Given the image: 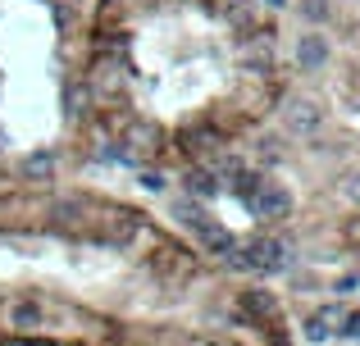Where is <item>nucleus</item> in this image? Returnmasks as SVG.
<instances>
[{"mask_svg": "<svg viewBox=\"0 0 360 346\" xmlns=\"http://www.w3.org/2000/svg\"><path fill=\"white\" fill-rule=\"evenodd\" d=\"M283 128L297 133V137H310L319 128V105H315V100H306V96H292L288 105H283Z\"/></svg>", "mask_w": 360, "mask_h": 346, "instance_id": "1", "label": "nucleus"}, {"mask_svg": "<svg viewBox=\"0 0 360 346\" xmlns=\"http://www.w3.org/2000/svg\"><path fill=\"white\" fill-rule=\"evenodd\" d=\"M242 265H246V269H260V274H274V269H283V246H278V241H269V237L246 241Z\"/></svg>", "mask_w": 360, "mask_h": 346, "instance_id": "2", "label": "nucleus"}, {"mask_svg": "<svg viewBox=\"0 0 360 346\" xmlns=\"http://www.w3.org/2000/svg\"><path fill=\"white\" fill-rule=\"evenodd\" d=\"M288 192H283V182H260V192L251 196V214H260V219H283L288 214Z\"/></svg>", "mask_w": 360, "mask_h": 346, "instance_id": "3", "label": "nucleus"}, {"mask_svg": "<svg viewBox=\"0 0 360 346\" xmlns=\"http://www.w3.org/2000/svg\"><path fill=\"white\" fill-rule=\"evenodd\" d=\"M324 60H328V36H319V32H306V36L297 41V64H301L306 73H315Z\"/></svg>", "mask_w": 360, "mask_h": 346, "instance_id": "4", "label": "nucleus"}, {"mask_svg": "<svg viewBox=\"0 0 360 346\" xmlns=\"http://www.w3.org/2000/svg\"><path fill=\"white\" fill-rule=\"evenodd\" d=\"M41 324V305H14V328H37Z\"/></svg>", "mask_w": 360, "mask_h": 346, "instance_id": "5", "label": "nucleus"}, {"mask_svg": "<svg viewBox=\"0 0 360 346\" xmlns=\"http://www.w3.org/2000/svg\"><path fill=\"white\" fill-rule=\"evenodd\" d=\"M187 187H192V196H214V192H219L214 173H192V178H187Z\"/></svg>", "mask_w": 360, "mask_h": 346, "instance_id": "6", "label": "nucleus"}, {"mask_svg": "<svg viewBox=\"0 0 360 346\" xmlns=\"http://www.w3.org/2000/svg\"><path fill=\"white\" fill-rule=\"evenodd\" d=\"M201 237H205V246H214V251H233V237L224 228H201Z\"/></svg>", "mask_w": 360, "mask_h": 346, "instance_id": "7", "label": "nucleus"}, {"mask_svg": "<svg viewBox=\"0 0 360 346\" xmlns=\"http://www.w3.org/2000/svg\"><path fill=\"white\" fill-rule=\"evenodd\" d=\"M242 305H246V310H255V314H274V301H269V296H260V292H246Z\"/></svg>", "mask_w": 360, "mask_h": 346, "instance_id": "8", "label": "nucleus"}, {"mask_svg": "<svg viewBox=\"0 0 360 346\" xmlns=\"http://www.w3.org/2000/svg\"><path fill=\"white\" fill-rule=\"evenodd\" d=\"M356 287H360V274H342V278H338V292H356Z\"/></svg>", "mask_w": 360, "mask_h": 346, "instance_id": "9", "label": "nucleus"}, {"mask_svg": "<svg viewBox=\"0 0 360 346\" xmlns=\"http://www.w3.org/2000/svg\"><path fill=\"white\" fill-rule=\"evenodd\" d=\"M347 196H352V201L360 205V169H356L352 178H347Z\"/></svg>", "mask_w": 360, "mask_h": 346, "instance_id": "10", "label": "nucleus"}, {"mask_svg": "<svg viewBox=\"0 0 360 346\" xmlns=\"http://www.w3.org/2000/svg\"><path fill=\"white\" fill-rule=\"evenodd\" d=\"M264 5H288V0H264Z\"/></svg>", "mask_w": 360, "mask_h": 346, "instance_id": "11", "label": "nucleus"}, {"mask_svg": "<svg viewBox=\"0 0 360 346\" xmlns=\"http://www.w3.org/2000/svg\"><path fill=\"white\" fill-rule=\"evenodd\" d=\"M356 338H360V333H356Z\"/></svg>", "mask_w": 360, "mask_h": 346, "instance_id": "12", "label": "nucleus"}]
</instances>
